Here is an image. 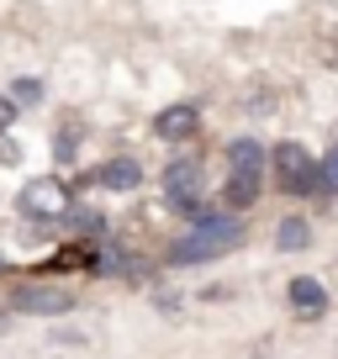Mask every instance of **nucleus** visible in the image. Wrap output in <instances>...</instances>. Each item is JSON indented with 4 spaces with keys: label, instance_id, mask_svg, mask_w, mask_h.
I'll use <instances>...</instances> for the list:
<instances>
[{
    "label": "nucleus",
    "instance_id": "obj_1",
    "mask_svg": "<svg viewBox=\"0 0 338 359\" xmlns=\"http://www.w3.org/2000/svg\"><path fill=\"white\" fill-rule=\"evenodd\" d=\"M16 206H22L27 217H37V222H53V217H69V185L58 175H32L16 191Z\"/></svg>",
    "mask_w": 338,
    "mask_h": 359
},
{
    "label": "nucleus",
    "instance_id": "obj_2",
    "mask_svg": "<svg viewBox=\"0 0 338 359\" xmlns=\"http://www.w3.org/2000/svg\"><path fill=\"white\" fill-rule=\"evenodd\" d=\"M270 164H275L280 191H291V196H312L317 191V158L306 154L302 143H275L270 148Z\"/></svg>",
    "mask_w": 338,
    "mask_h": 359
},
{
    "label": "nucleus",
    "instance_id": "obj_3",
    "mask_svg": "<svg viewBox=\"0 0 338 359\" xmlns=\"http://www.w3.org/2000/svg\"><path fill=\"white\" fill-rule=\"evenodd\" d=\"M164 196L180 217H196L201 212V164L196 158H175L164 169Z\"/></svg>",
    "mask_w": 338,
    "mask_h": 359
},
{
    "label": "nucleus",
    "instance_id": "obj_4",
    "mask_svg": "<svg viewBox=\"0 0 338 359\" xmlns=\"http://www.w3.org/2000/svg\"><path fill=\"white\" fill-rule=\"evenodd\" d=\"M16 312H27V317H64V312H74V296H69L64 285H22V291H16Z\"/></svg>",
    "mask_w": 338,
    "mask_h": 359
},
{
    "label": "nucleus",
    "instance_id": "obj_5",
    "mask_svg": "<svg viewBox=\"0 0 338 359\" xmlns=\"http://www.w3.org/2000/svg\"><path fill=\"white\" fill-rule=\"evenodd\" d=\"M233 243H222V238H212V233H201V227H191L185 238H175L169 243V259L175 264H212L217 254H227Z\"/></svg>",
    "mask_w": 338,
    "mask_h": 359
},
{
    "label": "nucleus",
    "instance_id": "obj_6",
    "mask_svg": "<svg viewBox=\"0 0 338 359\" xmlns=\"http://www.w3.org/2000/svg\"><path fill=\"white\" fill-rule=\"evenodd\" d=\"M196 127H201V111L191 101H175L154 116V137H164V143H185V137H196Z\"/></svg>",
    "mask_w": 338,
    "mask_h": 359
},
{
    "label": "nucleus",
    "instance_id": "obj_7",
    "mask_svg": "<svg viewBox=\"0 0 338 359\" xmlns=\"http://www.w3.org/2000/svg\"><path fill=\"white\" fill-rule=\"evenodd\" d=\"M285 296H291V312L302 317V323H312V317L327 312V285L312 280V275H296V280L285 285Z\"/></svg>",
    "mask_w": 338,
    "mask_h": 359
},
{
    "label": "nucleus",
    "instance_id": "obj_8",
    "mask_svg": "<svg viewBox=\"0 0 338 359\" xmlns=\"http://www.w3.org/2000/svg\"><path fill=\"white\" fill-rule=\"evenodd\" d=\"M227 164H233L238 175H264V169H270V148H264L259 137H233V143H227Z\"/></svg>",
    "mask_w": 338,
    "mask_h": 359
},
{
    "label": "nucleus",
    "instance_id": "obj_9",
    "mask_svg": "<svg viewBox=\"0 0 338 359\" xmlns=\"http://www.w3.org/2000/svg\"><path fill=\"white\" fill-rule=\"evenodd\" d=\"M106 185V191H137V185H143V164H137V158H106L101 164V175H95Z\"/></svg>",
    "mask_w": 338,
    "mask_h": 359
},
{
    "label": "nucleus",
    "instance_id": "obj_10",
    "mask_svg": "<svg viewBox=\"0 0 338 359\" xmlns=\"http://www.w3.org/2000/svg\"><path fill=\"white\" fill-rule=\"evenodd\" d=\"M259 185H264V175H227V185H222V206L227 212H248V206L259 201Z\"/></svg>",
    "mask_w": 338,
    "mask_h": 359
},
{
    "label": "nucleus",
    "instance_id": "obj_11",
    "mask_svg": "<svg viewBox=\"0 0 338 359\" xmlns=\"http://www.w3.org/2000/svg\"><path fill=\"white\" fill-rule=\"evenodd\" d=\"M306 243H312L306 217H285V222H275V248H280V254H302Z\"/></svg>",
    "mask_w": 338,
    "mask_h": 359
},
{
    "label": "nucleus",
    "instance_id": "obj_12",
    "mask_svg": "<svg viewBox=\"0 0 338 359\" xmlns=\"http://www.w3.org/2000/svg\"><path fill=\"white\" fill-rule=\"evenodd\" d=\"M317 191H323V196H338V143L317 158Z\"/></svg>",
    "mask_w": 338,
    "mask_h": 359
},
{
    "label": "nucleus",
    "instance_id": "obj_13",
    "mask_svg": "<svg viewBox=\"0 0 338 359\" xmlns=\"http://www.w3.org/2000/svg\"><path fill=\"white\" fill-rule=\"evenodd\" d=\"M11 101H16V111H27V106H37V101H43V79H32V74L11 79Z\"/></svg>",
    "mask_w": 338,
    "mask_h": 359
},
{
    "label": "nucleus",
    "instance_id": "obj_14",
    "mask_svg": "<svg viewBox=\"0 0 338 359\" xmlns=\"http://www.w3.org/2000/svg\"><path fill=\"white\" fill-rule=\"evenodd\" d=\"M11 127H16V101H11V95H0V137L11 133Z\"/></svg>",
    "mask_w": 338,
    "mask_h": 359
},
{
    "label": "nucleus",
    "instance_id": "obj_15",
    "mask_svg": "<svg viewBox=\"0 0 338 359\" xmlns=\"http://www.w3.org/2000/svg\"><path fill=\"white\" fill-rule=\"evenodd\" d=\"M74 143H79L74 133H58V137H53V154H58V164H64V158H74Z\"/></svg>",
    "mask_w": 338,
    "mask_h": 359
}]
</instances>
